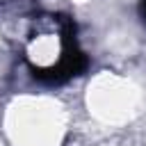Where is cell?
Instances as JSON below:
<instances>
[{"instance_id":"obj_1","label":"cell","mask_w":146,"mask_h":146,"mask_svg":"<svg viewBox=\"0 0 146 146\" xmlns=\"http://www.w3.org/2000/svg\"><path fill=\"white\" fill-rule=\"evenodd\" d=\"M139 16H141V21L146 23V0H139Z\"/></svg>"}]
</instances>
